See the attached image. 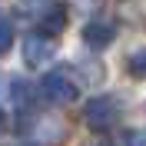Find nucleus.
<instances>
[{"instance_id":"obj_1","label":"nucleus","mask_w":146,"mask_h":146,"mask_svg":"<svg viewBox=\"0 0 146 146\" xmlns=\"http://www.w3.org/2000/svg\"><path fill=\"white\" fill-rule=\"evenodd\" d=\"M83 119L93 129H110L119 119V100L116 96H93L83 110Z\"/></svg>"},{"instance_id":"obj_2","label":"nucleus","mask_w":146,"mask_h":146,"mask_svg":"<svg viewBox=\"0 0 146 146\" xmlns=\"http://www.w3.org/2000/svg\"><path fill=\"white\" fill-rule=\"evenodd\" d=\"M40 90H43L50 100H56V103H73L76 96H80V86L70 80L66 70H50L43 76V83H40Z\"/></svg>"},{"instance_id":"obj_3","label":"nucleus","mask_w":146,"mask_h":146,"mask_svg":"<svg viewBox=\"0 0 146 146\" xmlns=\"http://www.w3.org/2000/svg\"><path fill=\"white\" fill-rule=\"evenodd\" d=\"M53 53H56L53 40H46L40 33H30L23 40V60H27V66H43L46 60H53Z\"/></svg>"},{"instance_id":"obj_4","label":"nucleus","mask_w":146,"mask_h":146,"mask_svg":"<svg viewBox=\"0 0 146 146\" xmlns=\"http://www.w3.org/2000/svg\"><path fill=\"white\" fill-rule=\"evenodd\" d=\"M113 36H116V27L106 23V20H93V23H86V30H83V40H86L90 46H96V50L110 46Z\"/></svg>"},{"instance_id":"obj_5","label":"nucleus","mask_w":146,"mask_h":146,"mask_svg":"<svg viewBox=\"0 0 146 146\" xmlns=\"http://www.w3.org/2000/svg\"><path fill=\"white\" fill-rule=\"evenodd\" d=\"M63 10H50L43 13V33H56V30H63Z\"/></svg>"},{"instance_id":"obj_6","label":"nucleus","mask_w":146,"mask_h":146,"mask_svg":"<svg viewBox=\"0 0 146 146\" xmlns=\"http://www.w3.org/2000/svg\"><path fill=\"white\" fill-rule=\"evenodd\" d=\"M50 7V0H20V10L30 17H43V10Z\"/></svg>"},{"instance_id":"obj_7","label":"nucleus","mask_w":146,"mask_h":146,"mask_svg":"<svg viewBox=\"0 0 146 146\" xmlns=\"http://www.w3.org/2000/svg\"><path fill=\"white\" fill-rule=\"evenodd\" d=\"M10 43H13V27H10L7 20L0 17V53H7Z\"/></svg>"},{"instance_id":"obj_8","label":"nucleus","mask_w":146,"mask_h":146,"mask_svg":"<svg viewBox=\"0 0 146 146\" xmlns=\"http://www.w3.org/2000/svg\"><path fill=\"white\" fill-rule=\"evenodd\" d=\"M129 66H133V73H136V76H146V50H139V53L129 56Z\"/></svg>"},{"instance_id":"obj_9","label":"nucleus","mask_w":146,"mask_h":146,"mask_svg":"<svg viewBox=\"0 0 146 146\" xmlns=\"http://www.w3.org/2000/svg\"><path fill=\"white\" fill-rule=\"evenodd\" d=\"M129 146H146V133L139 129V133H129V139H126Z\"/></svg>"},{"instance_id":"obj_10","label":"nucleus","mask_w":146,"mask_h":146,"mask_svg":"<svg viewBox=\"0 0 146 146\" xmlns=\"http://www.w3.org/2000/svg\"><path fill=\"white\" fill-rule=\"evenodd\" d=\"M3 129H7V119H3V110H0V136H3Z\"/></svg>"}]
</instances>
